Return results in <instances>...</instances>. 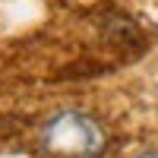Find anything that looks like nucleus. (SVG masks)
Masks as SVG:
<instances>
[{
  "label": "nucleus",
  "instance_id": "obj_1",
  "mask_svg": "<svg viewBox=\"0 0 158 158\" xmlns=\"http://www.w3.org/2000/svg\"><path fill=\"white\" fill-rule=\"evenodd\" d=\"M41 146L51 158H98L108 146V133L95 117L63 111L44 123Z\"/></svg>",
  "mask_w": 158,
  "mask_h": 158
},
{
  "label": "nucleus",
  "instance_id": "obj_2",
  "mask_svg": "<svg viewBox=\"0 0 158 158\" xmlns=\"http://www.w3.org/2000/svg\"><path fill=\"white\" fill-rule=\"evenodd\" d=\"M136 158H158V152H142V155H136Z\"/></svg>",
  "mask_w": 158,
  "mask_h": 158
}]
</instances>
